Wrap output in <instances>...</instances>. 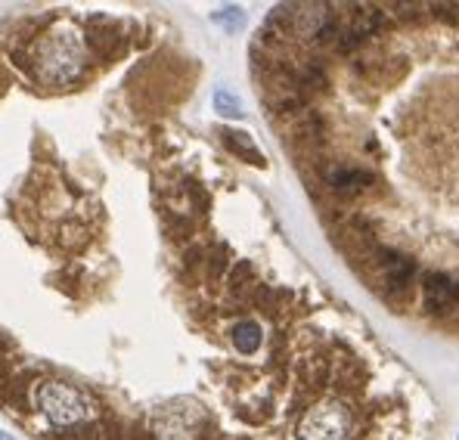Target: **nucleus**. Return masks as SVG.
I'll return each instance as SVG.
<instances>
[{"label":"nucleus","instance_id":"obj_8","mask_svg":"<svg viewBox=\"0 0 459 440\" xmlns=\"http://www.w3.org/2000/svg\"><path fill=\"white\" fill-rule=\"evenodd\" d=\"M215 106L221 109V115H230V118H239V115H242V106H239V99L230 97L227 90H218V93H215Z\"/></svg>","mask_w":459,"mask_h":440},{"label":"nucleus","instance_id":"obj_3","mask_svg":"<svg viewBox=\"0 0 459 440\" xmlns=\"http://www.w3.org/2000/svg\"><path fill=\"white\" fill-rule=\"evenodd\" d=\"M351 412L342 404H320L305 412L298 425L301 440H348L351 435Z\"/></svg>","mask_w":459,"mask_h":440},{"label":"nucleus","instance_id":"obj_9","mask_svg":"<svg viewBox=\"0 0 459 440\" xmlns=\"http://www.w3.org/2000/svg\"><path fill=\"white\" fill-rule=\"evenodd\" d=\"M218 22H236L239 25V19H242V16H239V10H233V6H230V10H221V12H218Z\"/></svg>","mask_w":459,"mask_h":440},{"label":"nucleus","instance_id":"obj_4","mask_svg":"<svg viewBox=\"0 0 459 440\" xmlns=\"http://www.w3.org/2000/svg\"><path fill=\"white\" fill-rule=\"evenodd\" d=\"M323 177H326L329 192H336V196H342V199L357 196L360 190H367V186L376 184V174L363 171V168H326Z\"/></svg>","mask_w":459,"mask_h":440},{"label":"nucleus","instance_id":"obj_6","mask_svg":"<svg viewBox=\"0 0 459 440\" xmlns=\"http://www.w3.org/2000/svg\"><path fill=\"white\" fill-rule=\"evenodd\" d=\"M233 348L239 354H255L261 348V326L255 319H242V323L233 326Z\"/></svg>","mask_w":459,"mask_h":440},{"label":"nucleus","instance_id":"obj_5","mask_svg":"<svg viewBox=\"0 0 459 440\" xmlns=\"http://www.w3.org/2000/svg\"><path fill=\"white\" fill-rule=\"evenodd\" d=\"M423 292H425V310L447 313L459 301V282L444 273H429L423 279Z\"/></svg>","mask_w":459,"mask_h":440},{"label":"nucleus","instance_id":"obj_7","mask_svg":"<svg viewBox=\"0 0 459 440\" xmlns=\"http://www.w3.org/2000/svg\"><path fill=\"white\" fill-rule=\"evenodd\" d=\"M224 143L233 149L236 155H242V159H249L251 165H264V155L255 149V143L249 140V134H236V130H224Z\"/></svg>","mask_w":459,"mask_h":440},{"label":"nucleus","instance_id":"obj_10","mask_svg":"<svg viewBox=\"0 0 459 440\" xmlns=\"http://www.w3.org/2000/svg\"><path fill=\"white\" fill-rule=\"evenodd\" d=\"M0 440H16V437H12V435H4V431H0Z\"/></svg>","mask_w":459,"mask_h":440},{"label":"nucleus","instance_id":"obj_2","mask_svg":"<svg viewBox=\"0 0 459 440\" xmlns=\"http://www.w3.org/2000/svg\"><path fill=\"white\" fill-rule=\"evenodd\" d=\"M35 404L44 416L50 419L59 428H68V425H81L87 419V400L81 391H75L66 381H41L35 391Z\"/></svg>","mask_w":459,"mask_h":440},{"label":"nucleus","instance_id":"obj_1","mask_svg":"<svg viewBox=\"0 0 459 440\" xmlns=\"http://www.w3.org/2000/svg\"><path fill=\"white\" fill-rule=\"evenodd\" d=\"M87 59V50L84 41L75 28L68 25H59L53 28L41 43H37V53H35V68L41 75V81L47 84H68L81 75Z\"/></svg>","mask_w":459,"mask_h":440}]
</instances>
